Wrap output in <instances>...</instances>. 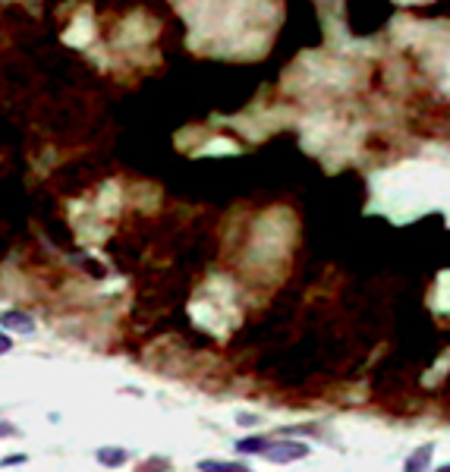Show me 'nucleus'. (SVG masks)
Wrapping results in <instances>:
<instances>
[{"label":"nucleus","mask_w":450,"mask_h":472,"mask_svg":"<svg viewBox=\"0 0 450 472\" xmlns=\"http://www.w3.org/2000/svg\"><path fill=\"white\" fill-rule=\"evenodd\" d=\"M20 463H26V457H3V459H0V466H20Z\"/></svg>","instance_id":"1a4fd4ad"},{"label":"nucleus","mask_w":450,"mask_h":472,"mask_svg":"<svg viewBox=\"0 0 450 472\" xmlns=\"http://www.w3.org/2000/svg\"><path fill=\"white\" fill-rule=\"evenodd\" d=\"M309 444H299V441H271L268 444V450L261 453L265 459H271V463H296V459H305L309 457Z\"/></svg>","instance_id":"f257e3e1"},{"label":"nucleus","mask_w":450,"mask_h":472,"mask_svg":"<svg viewBox=\"0 0 450 472\" xmlns=\"http://www.w3.org/2000/svg\"><path fill=\"white\" fill-rule=\"evenodd\" d=\"M198 472H252L242 463H221V459H202L198 463Z\"/></svg>","instance_id":"39448f33"},{"label":"nucleus","mask_w":450,"mask_h":472,"mask_svg":"<svg viewBox=\"0 0 450 472\" xmlns=\"http://www.w3.org/2000/svg\"><path fill=\"white\" fill-rule=\"evenodd\" d=\"M95 457H98V463L108 466V469H117V466L129 463V450H123V447H101Z\"/></svg>","instance_id":"7ed1b4c3"},{"label":"nucleus","mask_w":450,"mask_h":472,"mask_svg":"<svg viewBox=\"0 0 450 472\" xmlns=\"http://www.w3.org/2000/svg\"><path fill=\"white\" fill-rule=\"evenodd\" d=\"M240 422H242V425H255V422H259V415H246V413H242Z\"/></svg>","instance_id":"9d476101"},{"label":"nucleus","mask_w":450,"mask_h":472,"mask_svg":"<svg viewBox=\"0 0 450 472\" xmlns=\"http://www.w3.org/2000/svg\"><path fill=\"white\" fill-rule=\"evenodd\" d=\"M431 450H435L431 444H422L416 453H409V459L403 463V472H425L431 463Z\"/></svg>","instance_id":"20e7f679"},{"label":"nucleus","mask_w":450,"mask_h":472,"mask_svg":"<svg viewBox=\"0 0 450 472\" xmlns=\"http://www.w3.org/2000/svg\"><path fill=\"white\" fill-rule=\"evenodd\" d=\"M435 472H450V463H447V466H441V469H435Z\"/></svg>","instance_id":"9b49d317"},{"label":"nucleus","mask_w":450,"mask_h":472,"mask_svg":"<svg viewBox=\"0 0 450 472\" xmlns=\"http://www.w3.org/2000/svg\"><path fill=\"white\" fill-rule=\"evenodd\" d=\"M271 438H261V434H252V438H240L236 441V450L240 453H265Z\"/></svg>","instance_id":"423d86ee"},{"label":"nucleus","mask_w":450,"mask_h":472,"mask_svg":"<svg viewBox=\"0 0 450 472\" xmlns=\"http://www.w3.org/2000/svg\"><path fill=\"white\" fill-rule=\"evenodd\" d=\"M0 324L10 327V331L16 334H32L35 331V318L26 312H20V308H7V312H0Z\"/></svg>","instance_id":"f03ea898"},{"label":"nucleus","mask_w":450,"mask_h":472,"mask_svg":"<svg viewBox=\"0 0 450 472\" xmlns=\"http://www.w3.org/2000/svg\"><path fill=\"white\" fill-rule=\"evenodd\" d=\"M10 350H13V337L7 331H0V356H7Z\"/></svg>","instance_id":"0eeeda50"},{"label":"nucleus","mask_w":450,"mask_h":472,"mask_svg":"<svg viewBox=\"0 0 450 472\" xmlns=\"http://www.w3.org/2000/svg\"><path fill=\"white\" fill-rule=\"evenodd\" d=\"M7 434L10 438H20V428H13L10 422H0V438H7Z\"/></svg>","instance_id":"6e6552de"}]
</instances>
